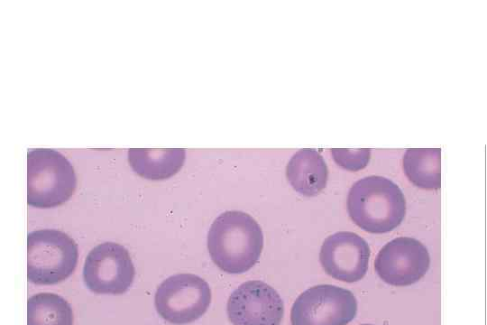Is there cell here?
<instances>
[{"instance_id":"1","label":"cell","mask_w":487,"mask_h":325,"mask_svg":"<svg viewBox=\"0 0 487 325\" xmlns=\"http://www.w3.org/2000/svg\"><path fill=\"white\" fill-rule=\"evenodd\" d=\"M263 247L260 225L249 214L227 210L213 221L207 249L213 262L225 273L243 274L259 260Z\"/></svg>"},{"instance_id":"2","label":"cell","mask_w":487,"mask_h":325,"mask_svg":"<svg viewBox=\"0 0 487 325\" xmlns=\"http://www.w3.org/2000/svg\"><path fill=\"white\" fill-rule=\"evenodd\" d=\"M346 209L351 219L373 234L391 231L403 220L406 200L400 188L379 175L363 177L349 190Z\"/></svg>"},{"instance_id":"3","label":"cell","mask_w":487,"mask_h":325,"mask_svg":"<svg viewBox=\"0 0 487 325\" xmlns=\"http://www.w3.org/2000/svg\"><path fill=\"white\" fill-rule=\"evenodd\" d=\"M77 178L71 162L50 148L27 153V203L37 208L61 205L73 194Z\"/></svg>"},{"instance_id":"4","label":"cell","mask_w":487,"mask_h":325,"mask_svg":"<svg viewBox=\"0 0 487 325\" xmlns=\"http://www.w3.org/2000/svg\"><path fill=\"white\" fill-rule=\"evenodd\" d=\"M78 246L63 231L39 229L27 235V277L36 284H56L68 278L78 262Z\"/></svg>"},{"instance_id":"5","label":"cell","mask_w":487,"mask_h":325,"mask_svg":"<svg viewBox=\"0 0 487 325\" xmlns=\"http://www.w3.org/2000/svg\"><path fill=\"white\" fill-rule=\"evenodd\" d=\"M211 302V290L204 279L188 273L166 278L157 288L154 305L166 321L183 325L198 320Z\"/></svg>"},{"instance_id":"6","label":"cell","mask_w":487,"mask_h":325,"mask_svg":"<svg viewBox=\"0 0 487 325\" xmlns=\"http://www.w3.org/2000/svg\"><path fill=\"white\" fill-rule=\"evenodd\" d=\"M357 300L345 288L317 284L301 292L290 309L291 325H347L357 313Z\"/></svg>"},{"instance_id":"7","label":"cell","mask_w":487,"mask_h":325,"mask_svg":"<svg viewBox=\"0 0 487 325\" xmlns=\"http://www.w3.org/2000/svg\"><path fill=\"white\" fill-rule=\"evenodd\" d=\"M134 274V265L126 248L110 241L92 248L83 267L85 283L96 293H124L133 283Z\"/></svg>"},{"instance_id":"8","label":"cell","mask_w":487,"mask_h":325,"mask_svg":"<svg viewBox=\"0 0 487 325\" xmlns=\"http://www.w3.org/2000/svg\"><path fill=\"white\" fill-rule=\"evenodd\" d=\"M430 256L418 239L400 237L386 243L374 260L379 277L388 284L407 286L417 283L427 272Z\"/></svg>"},{"instance_id":"9","label":"cell","mask_w":487,"mask_h":325,"mask_svg":"<svg viewBox=\"0 0 487 325\" xmlns=\"http://www.w3.org/2000/svg\"><path fill=\"white\" fill-rule=\"evenodd\" d=\"M226 312L233 325H280L284 303L271 285L252 280L240 284L230 294Z\"/></svg>"},{"instance_id":"10","label":"cell","mask_w":487,"mask_h":325,"mask_svg":"<svg viewBox=\"0 0 487 325\" xmlns=\"http://www.w3.org/2000/svg\"><path fill=\"white\" fill-rule=\"evenodd\" d=\"M370 255L368 243L362 237L340 231L325 238L319 261L325 272L334 279L354 283L366 274Z\"/></svg>"},{"instance_id":"11","label":"cell","mask_w":487,"mask_h":325,"mask_svg":"<svg viewBox=\"0 0 487 325\" xmlns=\"http://www.w3.org/2000/svg\"><path fill=\"white\" fill-rule=\"evenodd\" d=\"M286 176L298 193L312 197L326 187L328 170L323 156L317 151L303 148L289 159Z\"/></svg>"},{"instance_id":"12","label":"cell","mask_w":487,"mask_h":325,"mask_svg":"<svg viewBox=\"0 0 487 325\" xmlns=\"http://www.w3.org/2000/svg\"><path fill=\"white\" fill-rule=\"evenodd\" d=\"M183 148H130L128 161L135 173L149 180H164L182 167Z\"/></svg>"},{"instance_id":"13","label":"cell","mask_w":487,"mask_h":325,"mask_svg":"<svg viewBox=\"0 0 487 325\" xmlns=\"http://www.w3.org/2000/svg\"><path fill=\"white\" fill-rule=\"evenodd\" d=\"M441 149L409 148L403 156V170L417 187L437 190L441 186Z\"/></svg>"},{"instance_id":"14","label":"cell","mask_w":487,"mask_h":325,"mask_svg":"<svg viewBox=\"0 0 487 325\" xmlns=\"http://www.w3.org/2000/svg\"><path fill=\"white\" fill-rule=\"evenodd\" d=\"M70 304L52 292H40L27 301V325H72Z\"/></svg>"},{"instance_id":"15","label":"cell","mask_w":487,"mask_h":325,"mask_svg":"<svg viewBox=\"0 0 487 325\" xmlns=\"http://www.w3.org/2000/svg\"><path fill=\"white\" fill-rule=\"evenodd\" d=\"M334 160L342 168L349 171H358L363 169L371 156L369 148L361 149H332Z\"/></svg>"},{"instance_id":"16","label":"cell","mask_w":487,"mask_h":325,"mask_svg":"<svg viewBox=\"0 0 487 325\" xmlns=\"http://www.w3.org/2000/svg\"><path fill=\"white\" fill-rule=\"evenodd\" d=\"M360 325H375V324H371V323H363V324H360Z\"/></svg>"}]
</instances>
